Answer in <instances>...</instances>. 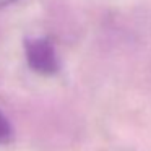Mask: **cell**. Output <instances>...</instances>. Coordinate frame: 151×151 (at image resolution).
Listing matches in <instances>:
<instances>
[{
	"label": "cell",
	"mask_w": 151,
	"mask_h": 151,
	"mask_svg": "<svg viewBox=\"0 0 151 151\" xmlns=\"http://www.w3.org/2000/svg\"><path fill=\"white\" fill-rule=\"evenodd\" d=\"M24 57L28 67L39 75H55L60 70V60L54 42L49 37H29L24 41Z\"/></svg>",
	"instance_id": "6da1fadb"
},
{
	"label": "cell",
	"mask_w": 151,
	"mask_h": 151,
	"mask_svg": "<svg viewBox=\"0 0 151 151\" xmlns=\"http://www.w3.org/2000/svg\"><path fill=\"white\" fill-rule=\"evenodd\" d=\"M17 0H0V10L2 8H7V7H10V5H13Z\"/></svg>",
	"instance_id": "3957f363"
},
{
	"label": "cell",
	"mask_w": 151,
	"mask_h": 151,
	"mask_svg": "<svg viewBox=\"0 0 151 151\" xmlns=\"http://www.w3.org/2000/svg\"><path fill=\"white\" fill-rule=\"evenodd\" d=\"M13 140V127L7 115L0 111V145H8Z\"/></svg>",
	"instance_id": "7a4b0ae2"
}]
</instances>
